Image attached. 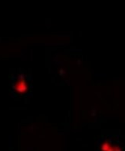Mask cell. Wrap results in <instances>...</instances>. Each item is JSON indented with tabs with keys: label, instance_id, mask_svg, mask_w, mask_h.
Returning a JSON list of instances; mask_svg holds the SVG:
<instances>
[{
	"label": "cell",
	"instance_id": "cell-1",
	"mask_svg": "<svg viewBox=\"0 0 125 151\" xmlns=\"http://www.w3.org/2000/svg\"><path fill=\"white\" fill-rule=\"evenodd\" d=\"M31 84L29 80L24 74H19L12 80V88L14 92L20 95H25L30 91Z\"/></svg>",
	"mask_w": 125,
	"mask_h": 151
},
{
	"label": "cell",
	"instance_id": "cell-2",
	"mask_svg": "<svg viewBox=\"0 0 125 151\" xmlns=\"http://www.w3.org/2000/svg\"><path fill=\"white\" fill-rule=\"evenodd\" d=\"M98 151H125V147L114 137L108 136L99 142Z\"/></svg>",
	"mask_w": 125,
	"mask_h": 151
}]
</instances>
